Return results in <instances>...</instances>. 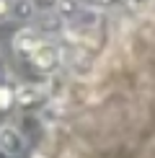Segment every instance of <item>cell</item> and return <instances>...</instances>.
<instances>
[{
  "instance_id": "cell-7",
  "label": "cell",
  "mask_w": 155,
  "mask_h": 158,
  "mask_svg": "<svg viewBox=\"0 0 155 158\" xmlns=\"http://www.w3.org/2000/svg\"><path fill=\"white\" fill-rule=\"evenodd\" d=\"M5 13H8V3H3V0H0V16H5Z\"/></svg>"
},
{
  "instance_id": "cell-4",
  "label": "cell",
  "mask_w": 155,
  "mask_h": 158,
  "mask_svg": "<svg viewBox=\"0 0 155 158\" xmlns=\"http://www.w3.org/2000/svg\"><path fill=\"white\" fill-rule=\"evenodd\" d=\"M39 96H42V88H39V85L26 83V85H21V88H16V101L18 104H34Z\"/></svg>"
},
{
  "instance_id": "cell-2",
  "label": "cell",
  "mask_w": 155,
  "mask_h": 158,
  "mask_svg": "<svg viewBox=\"0 0 155 158\" xmlns=\"http://www.w3.org/2000/svg\"><path fill=\"white\" fill-rule=\"evenodd\" d=\"M23 145H26L23 135L18 132L13 124H3V127H0V150H3V153L16 156V153L23 150Z\"/></svg>"
},
{
  "instance_id": "cell-3",
  "label": "cell",
  "mask_w": 155,
  "mask_h": 158,
  "mask_svg": "<svg viewBox=\"0 0 155 158\" xmlns=\"http://www.w3.org/2000/svg\"><path fill=\"white\" fill-rule=\"evenodd\" d=\"M42 36L36 34V29H21L16 36H13V47H16L21 55H34V52L42 47Z\"/></svg>"
},
{
  "instance_id": "cell-1",
  "label": "cell",
  "mask_w": 155,
  "mask_h": 158,
  "mask_svg": "<svg viewBox=\"0 0 155 158\" xmlns=\"http://www.w3.org/2000/svg\"><path fill=\"white\" fill-rule=\"evenodd\" d=\"M60 60H62V52H60V47H54L52 42H44L42 47L31 55L34 68H39L42 73H52V70L60 65Z\"/></svg>"
},
{
  "instance_id": "cell-8",
  "label": "cell",
  "mask_w": 155,
  "mask_h": 158,
  "mask_svg": "<svg viewBox=\"0 0 155 158\" xmlns=\"http://www.w3.org/2000/svg\"><path fill=\"white\" fill-rule=\"evenodd\" d=\"M31 158H44V153H34V156H31Z\"/></svg>"
},
{
  "instance_id": "cell-6",
  "label": "cell",
  "mask_w": 155,
  "mask_h": 158,
  "mask_svg": "<svg viewBox=\"0 0 155 158\" xmlns=\"http://www.w3.org/2000/svg\"><path fill=\"white\" fill-rule=\"evenodd\" d=\"M16 98V91L8 88V85H0V109H8Z\"/></svg>"
},
{
  "instance_id": "cell-5",
  "label": "cell",
  "mask_w": 155,
  "mask_h": 158,
  "mask_svg": "<svg viewBox=\"0 0 155 158\" xmlns=\"http://www.w3.org/2000/svg\"><path fill=\"white\" fill-rule=\"evenodd\" d=\"M62 114H65V104L54 98L52 104H47V106H44V111H42V122L52 124V122H57V119H60Z\"/></svg>"
}]
</instances>
